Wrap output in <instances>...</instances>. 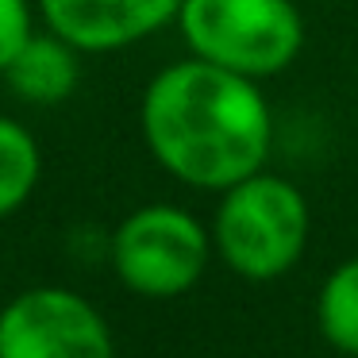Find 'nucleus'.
Segmentation results:
<instances>
[{
	"label": "nucleus",
	"mask_w": 358,
	"mask_h": 358,
	"mask_svg": "<svg viewBox=\"0 0 358 358\" xmlns=\"http://www.w3.org/2000/svg\"><path fill=\"white\" fill-rule=\"evenodd\" d=\"M81 50L70 47L62 35L47 31H31L24 39V47L12 55L8 70H4V81L8 89L27 104H39V108H50V104H62L73 96L81 78Z\"/></svg>",
	"instance_id": "7"
},
{
	"label": "nucleus",
	"mask_w": 358,
	"mask_h": 358,
	"mask_svg": "<svg viewBox=\"0 0 358 358\" xmlns=\"http://www.w3.org/2000/svg\"><path fill=\"white\" fill-rule=\"evenodd\" d=\"M35 31L31 0H0V73L8 70L12 55L24 47V39Z\"/></svg>",
	"instance_id": "10"
},
{
	"label": "nucleus",
	"mask_w": 358,
	"mask_h": 358,
	"mask_svg": "<svg viewBox=\"0 0 358 358\" xmlns=\"http://www.w3.org/2000/svg\"><path fill=\"white\" fill-rule=\"evenodd\" d=\"M178 27L189 55L243 78H273L304 47L293 0H181Z\"/></svg>",
	"instance_id": "3"
},
{
	"label": "nucleus",
	"mask_w": 358,
	"mask_h": 358,
	"mask_svg": "<svg viewBox=\"0 0 358 358\" xmlns=\"http://www.w3.org/2000/svg\"><path fill=\"white\" fill-rule=\"evenodd\" d=\"M212 235L178 204H143L112 231L108 258L116 278L150 301L181 296L208 270Z\"/></svg>",
	"instance_id": "4"
},
{
	"label": "nucleus",
	"mask_w": 358,
	"mask_h": 358,
	"mask_svg": "<svg viewBox=\"0 0 358 358\" xmlns=\"http://www.w3.org/2000/svg\"><path fill=\"white\" fill-rule=\"evenodd\" d=\"M43 173V150L20 120L0 116V220L31 201Z\"/></svg>",
	"instance_id": "8"
},
{
	"label": "nucleus",
	"mask_w": 358,
	"mask_h": 358,
	"mask_svg": "<svg viewBox=\"0 0 358 358\" xmlns=\"http://www.w3.org/2000/svg\"><path fill=\"white\" fill-rule=\"evenodd\" d=\"M320 331L339 355L358 358V258L343 262L331 278L324 281L316 301Z\"/></svg>",
	"instance_id": "9"
},
{
	"label": "nucleus",
	"mask_w": 358,
	"mask_h": 358,
	"mask_svg": "<svg viewBox=\"0 0 358 358\" xmlns=\"http://www.w3.org/2000/svg\"><path fill=\"white\" fill-rule=\"evenodd\" d=\"M139 127L170 178L216 193L262 170L273 143L258 81L204 58L173 62L150 78L139 101Z\"/></svg>",
	"instance_id": "1"
},
{
	"label": "nucleus",
	"mask_w": 358,
	"mask_h": 358,
	"mask_svg": "<svg viewBox=\"0 0 358 358\" xmlns=\"http://www.w3.org/2000/svg\"><path fill=\"white\" fill-rule=\"evenodd\" d=\"M0 358H116V343L93 301L35 285L0 308Z\"/></svg>",
	"instance_id": "5"
},
{
	"label": "nucleus",
	"mask_w": 358,
	"mask_h": 358,
	"mask_svg": "<svg viewBox=\"0 0 358 358\" xmlns=\"http://www.w3.org/2000/svg\"><path fill=\"white\" fill-rule=\"evenodd\" d=\"M35 8L81 55H112L178 20L181 0H35Z\"/></svg>",
	"instance_id": "6"
},
{
	"label": "nucleus",
	"mask_w": 358,
	"mask_h": 358,
	"mask_svg": "<svg viewBox=\"0 0 358 358\" xmlns=\"http://www.w3.org/2000/svg\"><path fill=\"white\" fill-rule=\"evenodd\" d=\"M304 243H308V204L293 181L258 170L224 189L212 220V247L239 278H281L296 266Z\"/></svg>",
	"instance_id": "2"
}]
</instances>
